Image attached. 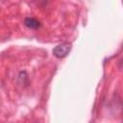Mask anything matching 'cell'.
<instances>
[{
	"label": "cell",
	"instance_id": "obj_1",
	"mask_svg": "<svg viewBox=\"0 0 123 123\" xmlns=\"http://www.w3.org/2000/svg\"><path fill=\"white\" fill-rule=\"evenodd\" d=\"M70 50H71V44L69 42H63L62 44L57 45L53 49V54L55 57L62 59V58H64L65 56H67V54L70 52Z\"/></svg>",
	"mask_w": 123,
	"mask_h": 123
},
{
	"label": "cell",
	"instance_id": "obj_2",
	"mask_svg": "<svg viewBox=\"0 0 123 123\" xmlns=\"http://www.w3.org/2000/svg\"><path fill=\"white\" fill-rule=\"evenodd\" d=\"M24 24L26 27H28L29 29H38L41 26V23L38 19L35 18V17H26L24 19Z\"/></svg>",
	"mask_w": 123,
	"mask_h": 123
}]
</instances>
